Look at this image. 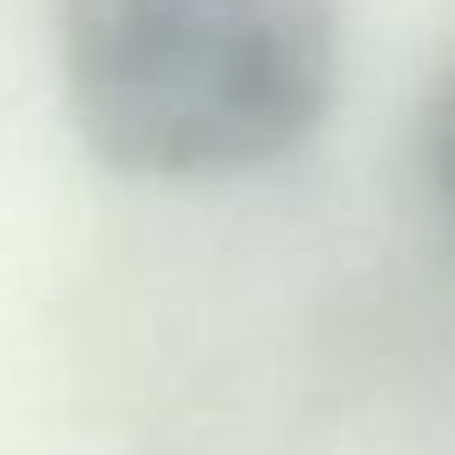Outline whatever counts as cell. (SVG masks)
Wrapping results in <instances>:
<instances>
[{
	"label": "cell",
	"mask_w": 455,
	"mask_h": 455,
	"mask_svg": "<svg viewBox=\"0 0 455 455\" xmlns=\"http://www.w3.org/2000/svg\"><path fill=\"white\" fill-rule=\"evenodd\" d=\"M81 145L127 179H231L300 150L340 87V0H58Z\"/></svg>",
	"instance_id": "obj_1"
},
{
	"label": "cell",
	"mask_w": 455,
	"mask_h": 455,
	"mask_svg": "<svg viewBox=\"0 0 455 455\" xmlns=\"http://www.w3.org/2000/svg\"><path fill=\"white\" fill-rule=\"evenodd\" d=\"M427 173H433V190L455 225V76L427 104Z\"/></svg>",
	"instance_id": "obj_2"
}]
</instances>
